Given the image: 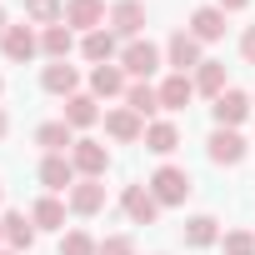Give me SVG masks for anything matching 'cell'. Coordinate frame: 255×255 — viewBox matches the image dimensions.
<instances>
[{"mask_svg": "<svg viewBox=\"0 0 255 255\" xmlns=\"http://www.w3.org/2000/svg\"><path fill=\"white\" fill-rule=\"evenodd\" d=\"M145 185H150V195H155L160 205H185V195L195 190V185H190V175H185L180 165H160Z\"/></svg>", "mask_w": 255, "mask_h": 255, "instance_id": "cell-1", "label": "cell"}, {"mask_svg": "<svg viewBox=\"0 0 255 255\" xmlns=\"http://www.w3.org/2000/svg\"><path fill=\"white\" fill-rule=\"evenodd\" d=\"M120 70H130L135 80H150V75L160 70V50H155L150 40H125V50H120Z\"/></svg>", "mask_w": 255, "mask_h": 255, "instance_id": "cell-2", "label": "cell"}, {"mask_svg": "<svg viewBox=\"0 0 255 255\" xmlns=\"http://www.w3.org/2000/svg\"><path fill=\"white\" fill-rule=\"evenodd\" d=\"M120 205H125V215H130L135 225H155V215H160V200L150 195V185H125Z\"/></svg>", "mask_w": 255, "mask_h": 255, "instance_id": "cell-3", "label": "cell"}, {"mask_svg": "<svg viewBox=\"0 0 255 255\" xmlns=\"http://www.w3.org/2000/svg\"><path fill=\"white\" fill-rule=\"evenodd\" d=\"M210 115H215L220 130H240V120L250 115V95H245V90H225V95H215Z\"/></svg>", "mask_w": 255, "mask_h": 255, "instance_id": "cell-4", "label": "cell"}, {"mask_svg": "<svg viewBox=\"0 0 255 255\" xmlns=\"http://www.w3.org/2000/svg\"><path fill=\"white\" fill-rule=\"evenodd\" d=\"M70 160H75V170H80L85 180H100L105 165H110V150H105L100 140H75V145H70Z\"/></svg>", "mask_w": 255, "mask_h": 255, "instance_id": "cell-5", "label": "cell"}, {"mask_svg": "<svg viewBox=\"0 0 255 255\" xmlns=\"http://www.w3.org/2000/svg\"><path fill=\"white\" fill-rule=\"evenodd\" d=\"M110 30H115L120 40H140V30H145V5H140V0H120V5L110 10Z\"/></svg>", "mask_w": 255, "mask_h": 255, "instance_id": "cell-6", "label": "cell"}, {"mask_svg": "<svg viewBox=\"0 0 255 255\" xmlns=\"http://www.w3.org/2000/svg\"><path fill=\"white\" fill-rule=\"evenodd\" d=\"M0 50H5V60L25 65V60H35V55H40V35H35L30 25H10V30H5V40H0Z\"/></svg>", "mask_w": 255, "mask_h": 255, "instance_id": "cell-7", "label": "cell"}, {"mask_svg": "<svg viewBox=\"0 0 255 255\" xmlns=\"http://www.w3.org/2000/svg\"><path fill=\"white\" fill-rule=\"evenodd\" d=\"M165 55H170L175 75H190V70H200V40H195L190 30H175V35H170V45H165Z\"/></svg>", "mask_w": 255, "mask_h": 255, "instance_id": "cell-8", "label": "cell"}, {"mask_svg": "<svg viewBox=\"0 0 255 255\" xmlns=\"http://www.w3.org/2000/svg\"><path fill=\"white\" fill-rule=\"evenodd\" d=\"M75 175H80V170H75V160H70V155H45V160H40V185H45L50 195L70 190V185H75Z\"/></svg>", "mask_w": 255, "mask_h": 255, "instance_id": "cell-9", "label": "cell"}, {"mask_svg": "<svg viewBox=\"0 0 255 255\" xmlns=\"http://www.w3.org/2000/svg\"><path fill=\"white\" fill-rule=\"evenodd\" d=\"M65 25L70 30H100L105 25V0H65Z\"/></svg>", "mask_w": 255, "mask_h": 255, "instance_id": "cell-10", "label": "cell"}, {"mask_svg": "<svg viewBox=\"0 0 255 255\" xmlns=\"http://www.w3.org/2000/svg\"><path fill=\"white\" fill-rule=\"evenodd\" d=\"M210 160H215V165H240V160H245V135H240V130H220V125H215Z\"/></svg>", "mask_w": 255, "mask_h": 255, "instance_id": "cell-11", "label": "cell"}, {"mask_svg": "<svg viewBox=\"0 0 255 255\" xmlns=\"http://www.w3.org/2000/svg\"><path fill=\"white\" fill-rule=\"evenodd\" d=\"M40 85L50 90V95H80V75H75V65H65V60H50L45 70H40Z\"/></svg>", "mask_w": 255, "mask_h": 255, "instance_id": "cell-12", "label": "cell"}, {"mask_svg": "<svg viewBox=\"0 0 255 255\" xmlns=\"http://www.w3.org/2000/svg\"><path fill=\"white\" fill-rule=\"evenodd\" d=\"M105 135H115V140H145V120L130 105H120V110L105 115Z\"/></svg>", "mask_w": 255, "mask_h": 255, "instance_id": "cell-13", "label": "cell"}, {"mask_svg": "<svg viewBox=\"0 0 255 255\" xmlns=\"http://www.w3.org/2000/svg\"><path fill=\"white\" fill-rule=\"evenodd\" d=\"M35 145H40L45 155H65V150L75 145V130H70L65 120H45L40 130H35Z\"/></svg>", "mask_w": 255, "mask_h": 255, "instance_id": "cell-14", "label": "cell"}, {"mask_svg": "<svg viewBox=\"0 0 255 255\" xmlns=\"http://www.w3.org/2000/svg\"><path fill=\"white\" fill-rule=\"evenodd\" d=\"M100 205H105V185L100 180H75L70 185V210L75 215H100Z\"/></svg>", "mask_w": 255, "mask_h": 255, "instance_id": "cell-15", "label": "cell"}, {"mask_svg": "<svg viewBox=\"0 0 255 255\" xmlns=\"http://www.w3.org/2000/svg\"><path fill=\"white\" fill-rule=\"evenodd\" d=\"M130 85H125V70L120 65H95L90 70V95H100V100H110V95H125Z\"/></svg>", "mask_w": 255, "mask_h": 255, "instance_id": "cell-16", "label": "cell"}, {"mask_svg": "<svg viewBox=\"0 0 255 255\" xmlns=\"http://www.w3.org/2000/svg\"><path fill=\"white\" fill-rule=\"evenodd\" d=\"M190 35H195V40H220V35H225V10H220V5H200V10L190 15Z\"/></svg>", "mask_w": 255, "mask_h": 255, "instance_id": "cell-17", "label": "cell"}, {"mask_svg": "<svg viewBox=\"0 0 255 255\" xmlns=\"http://www.w3.org/2000/svg\"><path fill=\"white\" fill-rule=\"evenodd\" d=\"M190 100H195V80L190 75H165L160 80V105L165 110H185Z\"/></svg>", "mask_w": 255, "mask_h": 255, "instance_id": "cell-18", "label": "cell"}, {"mask_svg": "<svg viewBox=\"0 0 255 255\" xmlns=\"http://www.w3.org/2000/svg\"><path fill=\"white\" fill-rule=\"evenodd\" d=\"M125 105H130L140 120L155 115V110H165V105H160V85H150V80H135L130 90H125Z\"/></svg>", "mask_w": 255, "mask_h": 255, "instance_id": "cell-19", "label": "cell"}, {"mask_svg": "<svg viewBox=\"0 0 255 255\" xmlns=\"http://www.w3.org/2000/svg\"><path fill=\"white\" fill-rule=\"evenodd\" d=\"M60 120L70 125V130H85V125H95V120H100V105H95V95H70Z\"/></svg>", "mask_w": 255, "mask_h": 255, "instance_id": "cell-20", "label": "cell"}, {"mask_svg": "<svg viewBox=\"0 0 255 255\" xmlns=\"http://www.w3.org/2000/svg\"><path fill=\"white\" fill-rule=\"evenodd\" d=\"M0 225H5V240H10L15 250H30V245H35V220H30L25 210H5Z\"/></svg>", "mask_w": 255, "mask_h": 255, "instance_id": "cell-21", "label": "cell"}, {"mask_svg": "<svg viewBox=\"0 0 255 255\" xmlns=\"http://www.w3.org/2000/svg\"><path fill=\"white\" fill-rule=\"evenodd\" d=\"M80 50H85V60H95V65H110L120 45H115V30H105V25H100V30H90V35L80 40Z\"/></svg>", "mask_w": 255, "mask_h": 255, "instance_id": "cell-22", "label": "cell"}, {"mask_svg": "<svg viewBox=\"0 0 255 255\" xmlns=\"http://www.w3.org/2000/svg\"><path fill=\"white\" fill-rule=\"evenodd\" d=\"M215 240H220V220H215V215H190V220H185V245L205 250V245H215Z\"/></svg>", "mask_w": 255, "mask_h": 255, "instance_id": "cell-23", "label": "cell"}, {"mask_svg": "<svg viewBox=\"0 0 255 255\" xmlns=\"http://www.w3.org/2000/svg\"><path fill=\"white\" fill-rule=\"evenodd\" d=\"M175 145H180V130H175L170 120H150V125H145V150H155V155H170Z\"/></svg>", "mask_w": 255, "mask_h": 255, "instance_id": "cell-24", "label": "cell"}, {"mask_svg": "<svg viewBox=\"0 0 255 255\" xmlns=\"http://www.w3.org/2000/svg\"><path fill=\"white\" fill-rule=\"evenodd\" d=\"M40 50H45L50 60H65V55L75 50V30H70V25H50V30H40Z\"/></svg>", "mask_w": 255, "mask_h": 255, "instance_id": "cell-25", "label": "cell"}, {"mask_svg": "<svg viewBox=\"0 0 255 255\" xmlns=\"http://www.w3.org/2000/svg\"><path fill=\"white\" fill-rule=\"evenodd\" d=\"M30 220H35V230H65V205L55 195H45L30 205Z\"/></svg>", "mask_w": 255, "mask_h": 255, "instance_id": "cell-26", "label": "cell"}, {"mask_svg": "<svg viewBox=\"0 0 255 255\" xmlns=\"http://www.w3.org/2000/svg\"><path fill=\"white\" fill-rule=\"evenodd\" d=\"M195 90L200 95H225V65L220 60H200V70H195Z\"/></svg>", "mask_w": 255, "mask_h": 255, "instance_id": "cell-27", "label": "cell"}, {"mask_svg": "<svg viewBox=\"0 0 255 255\" xmlns=\"http://www.w3.org/2000/svg\"><path fill=\"white\" fill-rule=\"evenodd\" d=\"M25 15L35 20V25H65V0H25Z\"/></svg>", "mask_w": 255, "mask_h": 255, "instance_id": "cell-28", "label": "cell"}, {"mask_svg": "<svg viewBox=\"0 0 255 255\" xmlns=\"http://www.w3.org/2000/svg\"><path fill=\"white\" fill-rule=\"evenodd\" d=\"M95 250H100V240H90L85 230H70L60 240V255H95Z\"/></svg>", "mask_w": 255, "mask_h": 255, "instance_id": "cell-29", "label": "cell"}, {"mask_svg": "<svg viewBox=\"0 0 255 255\" xmlns=\"http://www.w3.org/2000/svg\"><path fill=\"white\" fill-rule=\"evenodd\" d=\"M220 245H225V255H255V235L250 230H230Z\"/></svg>", "mask_w": 255, "mask_h": 255, "instance_id": "cell-30", "label": "cell"}, {"mask_svg": "<svg viewBox=\"0 0 255 255\" xmlns=\"http://www.w3.org/2000/svg\"><path fill=\"white\" fill-rule=\"evenodd\" d=\"M95 255H135V240H130V235H105Z\"/></svg>", "mask_w": 255, "mask_h": 255, "instance_id": "cell-31", "label": "cell"}, {"mask_svg": "<svg viewBox=\"0 0 255 255\" xmlns=\"http://www.w3.org/2000/svg\"><path fill=\"white\" fill-rule=\"evenodd\" d=\"M240 55H245V60H250V65H255V25H250V30H245V35H240Z\"/></svg>", "mask_w": 255, "mask_h": 255, "instance_id": "cell-32", "label": "cell"}, {"mask_svg": "<svg viewBox=\"0 0 255 255\" xmlns=\"http://www.w3.org/2000/svg\"><path fill=\"white\" fill-rule=\"evenodd\" d=\"M215 5H220V10H245L250 0H215Z\"/></svg>", "mask_w": 255, "mask_h": 255, "instance_id": "cell-33", "label": "cell"}, {"mask_svg": "<svg viewBox=\"0 0 255 255\" xmlns=\"http://www.w3.org/2000/svg\"><path fill=\"white\" fill-rule=\"evenodd\" d=\"M5 130H10V120H5V110H0V140H5Z\"/></svg>", "mask_w": 255, "mask_h": 255, "instance_id": "cell-34", "label": "cell"}, {"mask_svg": "<svg viewBox=\"0 0 255 255\" xmlns=\"http://www.w3.org/2000/svg\"><path fill=\"white\" fill-rule=\"evenodd\" d=\"M5 30H10V25H5V10H0V40H5Z\"/></svg>", "mask_w": 255, "mask_h": 255, "instance_id": "cell-35", "label": "cell"}, {"mask_svg": "<svg viewBox=\"0 0 255 255\" xmlns=\"http://www.w3.org/2000/svg\"><path fill=\"white\" fill-rule=\"evenodd\" d=\"M0 235H5V225H0Z\"/></svg>", "mask_w": 255, "mask_h": 255, "instance_id": "cell-36", "label": "cell"}, {"mask_svg": "<svg viewBox=\"0 0 255 255\" xmlns=\"http://www.w3.org/2000/svg\"><path fill=\"white\" fill-rule=\"evenodd\" d=\"M0 90H5V80H0Z\"/></svg>", "mask_w": 255, "mask_h": 255, "instance_id": "cell-37", "label": "cell"}, {"mask_svg": "<svg viewBox=\"0 0 255 255\" xmlns=\"http://www.w3.org/2000/svg\"><path fill=\"white\" fill-rule=\"evenodd\" d=\"M0 255H10V250H0Z\"/></svg>", "mask_w": 255, "mask_h": 255, "instance_id": "cell-38", "label": "cell"}]
</instances>
